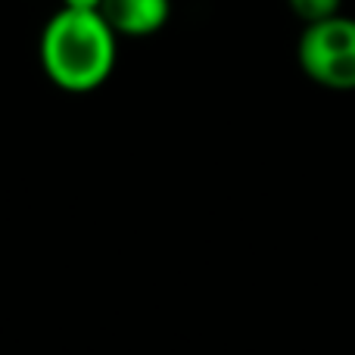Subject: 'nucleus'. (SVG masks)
<instances>
[{
	"label": "nucleus",
	"instance_id": "f257e3e1",
	"mask_svg": "<svg viewBox=\"0 0 355 355\" xmlns=\"http://www.w3.org/2000/svg\"><path fill=\"white\" fill-rule=\"evenodd\" d=\"M41 69L60 91L91 94L110 81L119 60V35L103 12L62 10L50 16L37 44Z\"/></svg>",
	"mask_w": 355,
	"mask_h": 355
},
{
	"label": "nucleus",
	"instance_id": "f03ea898",
	"mask_svg": "<svg viewBox=\"0 0 355 355\" xmlns=\"http://www.w3.org/2000/svg\"><path fill=\"white\" fill-rule=\"evenodd\" d=\"M296 62L302 75L324 91H355V19L340 12L324 22L302 25Z\"/></svg>",
	"mask_w": 355,
	"mask_h": 355
},
{
	"label": "nucleus",
	"instance_id": "7ed1b4c3",
	"mask_svg": "<svg viewBox=\"0 0 355 355\" xmlns=\"http://www.w3.org/2000/svg\"><path fill=\"white\" fill-rule=\"evenodd\" d=\"M100 12L119 37H150L172 19V0H103Z\"/></svg>",
	"mask_w": 355,
	"mask_h": 355
},
{
	"label": "nucleus",
	"instance_id": "20e7f679",
	"mask_svg": "<svg viewBox=\"0 0 355 355\" xmlns=\"http://www.w3.org/2000/svg\"><path fill=\"white\" fill-rule=\"evenodd\" d=\"M287 6L302 25H312V22H324L331 16H340L343 0H287Z\"/></svg>",
	"mask_w": 355,
	"mask_h": 355
},
{
	"label": "nucleus",
	"instance_id": "39448f33",
	"mask_svg": "<svg viewBox=\"0 0 355 355\" xmlns=\"http://www.w3.org/2000/svg\"><path fill=\"white\" fill-rule=\"evenodd\" d=\"M62 10H78V12H100L103 0H62Z\"/></svg>",
	"mask_w": 355,
	"mask_h": 355
}]
</instances>
